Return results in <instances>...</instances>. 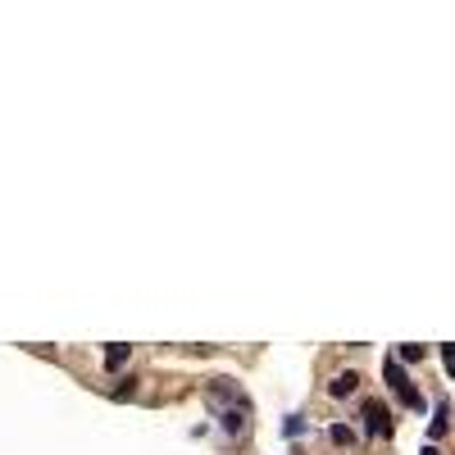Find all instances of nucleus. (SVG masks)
I'll list each match as a JSON object with an SVG mask.
<instances>
[{
	"label": "nucleus",
	"instance_id": "1",
	"mask_svg": "<svg viewBox=\"0 0 455 455\" xmlns=\"http://www.w3.org/2000/svg\"><path fill=\"white\" fill-rule=\"evenodd\" d=\"M210 405L219 410V423H224V432L228 437H246V428H250V405H246V396L237 392V387H228L224 383V392H210Z\"/></svg>",
	"mask_w": 455,
	"mask_h": 455
},
{
	"label": "nucleus",
	"instance_id": "2",
	"mask_svg": "<svg viewBox=\"0 0 455 455\" xmlns=\"http://www.w3.org/2000/svg\"><path fill=\"white\" fill-rule=\"evenodd\" d=\"M383 378H387V387H392V392L401 396L405 405H410V410H423V396L410 387V378H405V369H401L396 360H387V364H383Z\"/></svg>",
	"mask_w": 455,
	"mask_h": 455
},
{
	"label": "nucleus",
	"instance_id": "3",
	"mask_svg": "<svg viewBox=\"0 0 455 455\" xmlns=\"http://www.w3.org/2000/svg\"><path fill=\"white\" fill-rule=\"evenodd\" d=\"M364 432H369V437H392V419H387V405L364 401Z\"/></svg>",
	"mask_w": 455,
	"mask_h": 455
},
{
	"label": "nucleus",
	"instance_id": "4",
	"mask_svg": "<svg viewBox=\"0 0 455 455\" xmlns=\"http://www.w3.org/2000/svg\"><path fill=\"white\" fill-rule=\"evenodd\" d=\"M355 383H360L355 373H337V378L328 383V392H333V396H351V392H355Z\"/></svg>",
	"mask_w": 455,
	"mask_h": 455
},
{
	"label": "nucleus",
	"instance_id": "5",
	"mask_svg": "<svg viewBox=\"0 0 455 455\" xmlns=\"http://www.w3.org/2000/svg\"><path fill=\"white\" fill-rule=\"evenodd\" d=\"M123 360H128V346H110V351H105V364H110V369H119Z\"/></svg>",
	"mask_w": 455,
	"mask_h": 455
},
{
	"label": "nucleus",
	"instance_id": "6",
	"mask_svg": "<svg viewBox=\"0 0 455 455\" xmlns=\"http://www.w3.org/2000/svg\"><path fill=\"white\" fill-rule=\"evenodd\" d=\"M447 432V401H437V419H432V437Z\"/></svg>",
	"mask_w": 455,
	"mask_h": 455
},
{
	"label": "nucleus",
	"instance_id": "7",
	"mask_svg": "<svg viewBox=\"0 0 455 455\" xmlns=\"http://www.w3.org/2000/svg\"><path fill=\"white\" fill-rule=\"evenodd\" d=\"M333 442H337V447H351V442H355V432H351V428H342V423H337V428H333Z\"/></svg>",
	"mask_w": 455,
	"mask_h": 455
},
{
	"label": "nucleus",
	"instance_id": "8",
	"mask_svg": "<svg viewBox=\"0 0 455 455\" xmlns=\"http://www.w3.org/2000/svg\"><path fill=\"white\" fill-rule=\"evenodd\" d=\"M283 432H287V437H296V432H305V419H301V414H292V419L283 423Z\"/></svg>",
	"mask_w": 455,
	"mask_h": 455
},
{
	"label": "nucleus",
	"instance_id": "9",
	"mask_svg": "<svg viewBox=\"0 0 455 455\" xmlns=\"http://www.w3.org/2000/svg\"><path fill=\"white\" fill-rule=\"evenodd\" d=\"M401 360H423V346H401Z\"/></svg>",
	"mask_w": 455,
	"mask_h": 455
},
{
	"label": "nucleus",
	"instance_id": "10",
	"mask_svg": "<svg viewBox=\"0 0 455 455\" xmlns=\"http://www.w3.org/2000/svg\"><path fill=\"white\" fill-rule=\"evenodd\" d=\"M442 360H447V369H451V378H455V346H442Z\"/></svg>",
	"mask_w": 455,
	"mask_h": 455
},
{
	"label": "nucleus",
	"instance_id": "11",
	"mask_svg": "<svg viewBox=\"0 0 455 455\" xmlns=\"http://www.w3.org/2000/svg\"><path fill=\"white\" fill-rule=\"evenodd\" d=\"M423 455H437V451H432V447H428V451H423Z\"/></svg>",
	"mask_w": 455,
	"mask_h": 455
}]
</instances>
